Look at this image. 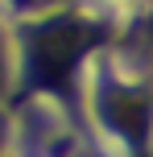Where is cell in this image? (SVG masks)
Segmentation results:
<instances>
[{"instance_id": "cell-1", "label": "cell", "mask_w": 153, "mask_h": 157, "mask_svg": "<svg viewBox=\"0 0 153 157\" xmlns=\"http://www.w3.org/2000/svg\"><path fill=\"white\" fill-rule=\"evenodd\" d=\"M99 33L83 21H71V17H58V21H46L29 41V62H33V78L46 87L62 83L66 75L75 71L83 54L95 46Z\"/></svg>"}, {"instance_id": "cell-2", "label": "cell", "mask_w": 153, "mask_h": 157, "mask_svg": "<svg viewBox=\"0 0 153 157\" xmlns=\"http://www.w3.org/2000/svg\"><path fill=\"white\" fill-rule=\"evenodd\" d=\"M108 108V120H112V128H120L124 136H145L149 128V95L145 91H132V87H116L112 95L104 99Z\"/></svg>"}, {"instance_id": "cell-3", "label": "cell", "mask_w": 153, "mask_h": 157, "mask_svg": "<svg viewBox=\"0 0 153 157\" xmlns=\"http://www.w3.org/2000/svg\"><path fill=\"white\" fill-rule=\"evenodd\" d=\"M17 4H41V0H17Z\"/></svg>"}, {"instance_id": "cell-4", "label": "cell", "mask_w": 153, "mask_h": 157, "mask_svg": "<svg viewBox=\"0 0 153 157\" xmlns=\"http://www.w3.org/2000/svg\"><path fill=\"white\" fill-rule=\"evenodd\" d=\"M0 78H4V58H0Z\"/></svg>"}]
</instances>
